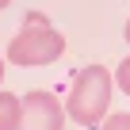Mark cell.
<instances>
[{"mask_svg":"<svg viewBox=\"0 0 130 130\" xmlns=\"http://www.w3.org/2000/svg\"><path fill=\"white\" fill-rule=\"evenodd\" d=\"M107 103H111V73L103 65H88L73 80V92L65 100V115L80 126H96L107 119Z\"/></svg>","mask_w":130,"mask_h":130,"instance_id":"obj_2","label":"cell"},{"mask_svg":"<svg viewBox=\"0 0 130 130\" xmlns=\"http://www.w3.org/2000/svg\"><path fill=\"white\" fill-rule=\"evenodd\" d=\"M19 130H65V107L54 92L31 88L23 96V115H19Z\"/></svg>","mask_w":130,"mask_h":130,"instance_id":"obj_3","label":"cell"},{"mask_svg":"<svg viewBox=\"0 0 130 130\" xmlns=\"http://www.w3.org/2000/svg\"><path fill=\"white\" fill-rule=\"evenodd\" d=\"M65 54V38L50 27V19L42 12H31L23 19V31L8 42V61L23 65V69H35V65H54Z\"/></svg>","mask_w":130,"mask_h":130,"instance_id":"obj_1","label":"cell"},{"mask_svg":"<svg viewBox=\"0 0 130 130\" xmlns=\"http://www.w3.org/2000/svg\"><path fill=\"white\" fill-rule=\"evenodd\" d=\"M4 4H8V0H0V8H4Z\"/></svg>","mask_w":130,"mask_h":130,"instance_id":"obj_9","label":"cell"},{"mask_svg":"<svg viewBox=\"0 0 130 130\" xmlns=\"http://www.w3.org/2000/svg\"><path fill=\"white\" fill-rule=\"evenodd\" d=\"M126 46H130V19H126Z\"/></svg>","mask_w":130,"mask_h":130,"instance_id":"obj_8","label":"cell"},{"mask_svg":"<svg viewBox=\"0 0 130 130\" xmlns=\"http://www.w3.org/2000/svg\"><path fill=\"white\" fill-rule=\"evenodd\" d=\"M19 115H23V100L0 92V130H19Z\"/></svg>","mask_w":130,"mask_h":130,"instance_id":"obj_4","label":"cell"},{"mask_svg":"<svg viewBox=\"0 0 130 130\" xmlns=\"http://www.w3.org/2000/svg\"><path fill=\"white\" fill-rule=\"evenodd\" d=\"M115 80H119V88L130 96V57H122V61H119V69H115Z\"/></svg>","mask_w":130,"mask_h":130,"instance_id":"obj_5","label":"cell"},{"mask_svg":"<svg viewBox=\"0 0 130 130\" xmlns=\"http://www.w3.org/2000/svg\"><path fill=\"white\" fill-rule=\"evenodd\" d=\"M103 130H130V115H107Z\"/></svg>","mask_w":130,"mask_h":130,"instance_id":"obj_6","label":"cell"},{"mask_svg":"<svg viewBox=\"0 0 130 130\" xmlns=\"http://www.w3.org/2000/svg\"><path fill=\"white\" fill-rule=\"evenodd\" d=\"M0 84H4V57H0Z\"/></svg>","mask_w":130,"mask_h":130,"instance_id":"obj_7","label":"cell"}]
</instances>
